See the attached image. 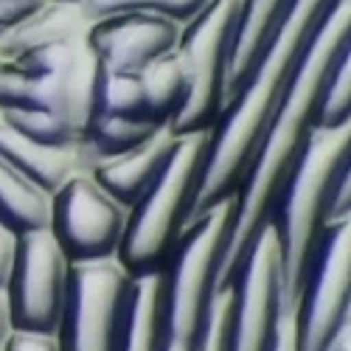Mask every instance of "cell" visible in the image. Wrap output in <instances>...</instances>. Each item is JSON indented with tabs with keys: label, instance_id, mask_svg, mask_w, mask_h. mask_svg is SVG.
I'll return each instance as SVG.
<instances>
[{
	"label": "cell",
	"instance_id": "1",
	"mask_svg": "<svg viewBox=\"0 0 351 351\" xmlns=\"http://www.w3.org/2000/svg\"><path fill=\"white\" fill-rule=\"evenodd\" d=\"M351 37V0H335L312 34L295 76L281 93L270 121L258 138L250 169L242 186L233 194V219L219 261L217 292H225L237 281L253 239L273 217L278 191L295 166L301 146L306 143L312 127L317 124V110L324 101L326 84L335 65Z\"/></svg>",
	"mask_w": 351,
	"mask_h": 351
},
{
	"label": "cell",
	"instance_id": "2",
	"mask_svg": "<svg viewBox=\"0 0 351 351\" xmlns=\"http://www.w3.org/2000/svg\"><path fill=\"white\" fill-rule=\"evenodd\" d=\"M332 3L335 0H292L273 37L258 51L239 90L230 96L217 127L211 130L208 158L199 174L189 222L230 199L242 186L258 138Z\"/></svg>",
	"mask_w": 351,
	"mask_h": 351
},
{
	"label": "cell",
	"instance_id": "3",
	"mask_svg": "<svg viewBox=\"0 0 351 351\" xmlns=\"http://www.w3.org/2000/svg\"><path fill=\"white\" fill-rule=\"evenodd\" d=\"M351 155V121L340 127H312L301 155L284 180L273 225L281 245V273H284V306L289 312L298 295L301 278L317 245L320 230L326 225L329 206L335 197L337 178Z\"/></svg>",
	"mask_w": 351,
	"mask_h": 351
},
{
	"label": "cell",
	"instance_id": "4",
	"mask_svg": "<svg viewBox=\"0 0 351 351\" xmlns=\"http://www.w3.org/2000/svg\"><path fill=\"white\" fill-rule=\"evenodd\" d=\"M233 219V197L191 219L163 273L158 351H202L217 301V276Z\"/></svg>",
	"mask_w": 351,
	"mask_h": 351
},
{
	"label": "cell",
	"instance_id": "5",
	"mask_svg": "<svg viewBox=\"0 0 351 351\" xmlns=\"http://www.w3.org/2000/svg\"><path fill=\"white\" fill-rule=\"evenodd\" d=\"M211 132L178 135L174 149L143 197L127 211L124 237L119 245L121 267L130 278L163 273L174 245L189 225L199 174L208 158Z\"/></svg>",
	"mask_w": 351,
	"mask_h": 351
},
{
	"label": "cell",
	"instance_id": "6",
	"mask_svg": "<svg viewBox=\"0 0 351 351\" xmlns=\"http://www.w3.org/2000/svg\"><path fill=\"white\" fill-rule=\"evenodd\" d=\"M351 312V211L329 219L317 237L292 301V351H329Z\"/></svg>",
	"mask_w": 351,
	"mask_h": 351
},
{
	"label": "cell",
	"instance_id": "7",
	"mask_svg": "<svg viewBox=\"0 0 351 351\" xmlns=\"http://www.w3.org/2000/svg\"><path fill=\"white\" fill-rule=\"evenodd\" d=\"M242 0H211L189 20L178 40V60L186 73V101L171 121L174 135L211 132L225 110V76L237 34Z\"/></svg>",
	"mask_w": 351,
	"mask_h": 351
},
{
	"label": "cell",
	"instance_id": "8",
	"mask_svg": "<svg viewBox=\"0 0 351 351\" xmlns=\"http://www.w3.org/2000/svg\"><path fill=\"white\" fill-rule=\"evenodd\" d=\"M130 273L119 258L71 265L68 295L56 326L60 351H121L130 304Z\"/></svg>",
	"mask_w": 351,
	"mask_h": 351
},
{
	"label": "cell",
	"instance_id": "9",
	"mask_svg": "<svg viewBox=\"0 0 351 351\" xmlns=\"http://www.w3.org/2000/svg\"><path fill=\"white\" fill-rule=\"evenodd\" d=\"M284 317L281 245L270 219L253 239L245 265L230 287L225 351H273Z\"/></svg>",
	"mask_w": 351,
	"mask_h": 351
},
{
	"label": "cell",
	"instance_id": "10",
	"mask_svg": "<svg viewBox=\"0 0 351 351\" xmlns=\"http://www.w3.org/2000/svg\"><path fill=\"white\" fill-rule=\"evenodd\" d=\"M71 261L48 228L14 233V261L6 284L14 332L53 335L68 295Z\"/></svg>",
	"mask_w": 351,
	"mask_h": 351
},
{
	"label": "cell",
	"instance_id": "11",
	"mask_svg": "<svg viewBox=\"0 0 351 351\" xmlns=\"http://www.w3.org/2000/svg\"><path fill=\"white\" fill-rule=\"evenodd\" d=\"M127 208L115 202L90 171H79L51 194L48 230L71 265L119 256Z\"/></svg>",
	"mask_w": 351,
	"mask_h": 351
},
{
	"label": "cell",
	"instance_id": "12",
	"mask_svg": "<svg viewBox=\"0 0 351 351\" xmlns=\"http://www.w3.org/2000/svg\"><path fill=\"white\" fill-rule=\"evenodd\" d=\"M183 25L160 14L119 12L93 17L87 28V45L101 60L107 73L138 76L155 60L178 48Z\"/></svg>",
	"mask_w": 351,
	"mask_h": 351
},
{
	"label": "cell",
	"instance_id": "13",
	"mask_svg": "<svg viewBox=\"0 0 351 351\" xmlns=\"http://www.w3.org/2000/svg\"><path fill=\"white\" fill-rule=\"evenodd\" d=\"M174 141H178V135L171 132V127H160L149 141L135 146L132 152L93 163L87 171H90V178L115 202H121V206L130 211L143 197V191L155 183L158 174L163 171V166L174 149Z\"/></svg>",
	"mask_w": 351,
	"mask_h": 351
},
{
	"label": "cell",
	"instance_id": "14",
	"mask_svg": "<svg viewBox=\"0 0 351 351\" xmlns=\"http://www.w3.org/2000/svg\"><path fill=\"white\" fill-rule=\"evenodd\" d=\"M0 155H3L23 178H28L37 189H43L48 197L65 186L73 174L87 171L82 143L68 146H48L37 143L32 138L20 135L9 124L0 121Z\"/></svg>",
	"mask_w": 351,
	"mask_h": 351
},
{
	"label": "cell",
	"instance_id": "15",
	"mask_svg": "<svg viewBox=\"0 0 351 351\" xmlns=\"http://www.w3.org/2000/svg\"><path fill=\"white\" fill-rule=\"evenodd\" d=\"M93 17L84 12L82 3H65V0H45V3L28 14L12 32L0 34V56H9L25 48L76 43L87 37Z\"/></svg>",
	"mask_w": 351,
	"mask_h": 351
},
{
	"label": "cell",
	"instance_id": "16",
	"mask_svg": "<svg viewBox=\"0 0 351 351\" xmlns=\"http://www.w3.org/2000/svg\"><path fill=\"white\" fill-rule=\"evenodd\" d=\"M292 0H242V12H239L237 34H233L230 60H228V76H225V104L239 90L253 60L273 37V32L278 28Z\"/></svg>",
	"mask_w": 351,
	"mask_h": 351
},
{
	"label": "cell",
	"instance_id": "17",
	"mask_svg": "<svg viewBox=\"0 0 351 351\" xmlns=\"http://www.w3.org/2000/svg\"><path fill=\"white\" fill-rule=\"evenodd\" d=\"M51 197L0 155V228L25 233L48 228Z\"/></svg>",
	"mask_w": 351,
	"mask_h": 351
},
{
	"label": "cell",
	"instance_id": "18",
	"mask_svg": "<svg viewBox=\"0 0 351 351\" xmlns=\"http://www.w3.org/2000/svg\"><path fill=\"white\" fill-rule=\"evenodd\" d=\"M163 273L132 278L130 304H127V329H124L121 351H158L160 348Z\"/></svg>",
	"mask_w": 351,
	"mask_h": 351
},
{
	"label": "cell",
	"instance_id": "19",
	"mask_svg": "<svg viewBox=\"0 0 351 351\" xmlns=\"http://www.w3.org/2000/svg\"><path fill=\"white\" fill-rule=\"evenodd\" d=\"M143 101L149 110V119L160 127H171V121L178 119V112L186 101V73L178 60V53H166L160 60H155L149 68H143L138 73Z\"/></svg>",
	"mask_w": 351,
	"mask_h": 351
},
{
	"label": "cell",
	"instance_id": "20",
	"mask_svg": "<svg viewBox=\"0 0 351 351\" xmlns=\"http://www.w3.org/2000/svg\"><path fill=\"white\" fill-rule=\"evenodd\" d=\"M160 127L158 124H146V121H127V119H112V115H99L93 127L84 132L82 143V155L84 166L90 169L93 163L110 160L132 152L135 146L143 141H149Z\"/></svg>",
	"mask_w": 351,
	"mask_h": 351
},
{
	"label": "cell",
	"instance_id": "21",
	"mask_svg": "<svg viewBox=\"0 0 351 351\" xmlns=\"http://www.w3.org/2000/svg\"><path fill=\"white\" fill-rule=\"evenodd\" d=\"M0 121L17 130L20 135L32 138L37 143L48 146H68L79 143V135L73 124L65 119L62 112H51V110H0Z\"/></svg>",
	"mask_w": 351,
	"mask_h": 351
},
{
	"label": "cell",
	"instance_id": "22",
	"mask_svg": "<svg viewBox=\"0 0 351 351\" xmlns=\"http://www.w3.org/2000/svg\"><path fill=\"white\" fill-rule=\"evenodd\" d=\"M211 0H84L82 6L90 17L119 14V12H146V14H160L186 25Z\"/></svg>",
	"mask_w": 351,
	"mask_h": 351
},
{
	"label": "cell",
	"instance_id": "23",
	"mask_svg": "<svg viewBox=\"0 0 351 351\" xmlns=\"http://www.w3.org/2000/svg\"><path fill=\"white\" fill-rule=\"evenodd\" d=\"M101 115H112V119H127V121H146L155 124L149 119V110L143 101L141 79L127 76V73H107L104 79V93H101ZM160 127V124H158Z\"/></svg>",
	"mask_w": 351,
	"mask_h": 351
},
{
	"label": "cell",
	"instance_id": "24",
	"mask_svg": "<svg viewBox=\"0 0 351 351\" xmlns=\"http://www.w3.org/2000/svg\"><path fill=\"white\" fill-rule=\"evenodd\" d=\"M346 121H351V37L335 65L317 110V127H340Z\"/></svg>",
	"mask_w": 351,
	"mask_h": 351
},
{
	"label": "cell",
	"instance_id": "25",
	"mask_svg": "<svg viewBox=\"0 0 351 351\" xmlns=\"http://www.w3.org/2000/svg\"><path fill=\"white\" fill-rule=\"evenodd\" d=\"M45 0H0V34L12 32L28 14H34Z\"/></svg>",
	"mask_w": 351,
	"mask_h": 351
},
{
	"label": "cell",
	"instance_id": "26",
	"mask_svg": "<svg viewBox=\"0 0 351 351\" xmlns=\"http://www.w3.org/2000/svg\"><path fill=\"white\" fill-rule=\"evenodd\" d=\"M3 348L6 351H60L53 335H32V332H12Z\"/></svg>",
	"mask_w": 351,
	"mask_h": 351
},
{
	"label": "cell",
	"instance_id": "27",
	"mask_svg": "<svg viewBox=\"0 0 351 351\" xmlns=\"http://www.w3.org/2000/svg\"><path fill=\"white\" fill-rule=\"evenodd\" d=\"M346 211H351V155H348V160H346V166H343V171H340V178H337V186H335V197H332L326 222L335 219V217H340V214H346Z\"/></svg>",
	"mask_w": 351,
	"mask_h": 351
},
{
	"label": "cell",
	"instance_id": "28",
	"mask_svg": "<svg viewBox=\"0 0 351 351\" xmlns=\"http://www.w3.org/2000/svg\"><path fill=\"white\" fill-rule=\"evenodd\" d=\"M12 261H14V233L0 228V292H3L9 284Z\"/></svg>",
	"mask_w": 351,
	"mask_h": 351
},
{
	"label": "cell",
	"instance_id": "29",
	"mask_svg": "<svg viewBox=\"0 0 351 351\" xmlns=\"http://www.w3.org/2000/svg\"><path fill=\"white\" fill-rule=\"evenodd\" d=\"M14 324H12V309H9V298H6V289L0 292V346H6V340L12 337Z\"/></svg>",
	"mask_w": 351,
	"mask_h": 351
},
{
	"label": "cell",
	"instance_id": "30",
	"mask_svg": "<svg viewBox=\"0 0 351 351\" xmlns=\"http://www.w3.org/2000/svg\"><path fill=\"white\" fill-rule=\"evenodd\" d=\"M273 351H292V335H289V317H284L281 324V332H278V340H276V348Z\"/></svg>",
	"mask_w": 351,
	"mask_h": 351
},
{
	"label": "cell",
	"instance_id": "31",
	"mask_svg": "<svg viewBox=\"0 0 351 351\" xmlns=\"http://www.w3.org/2000/svg\"><path fill=\"white\" fill-rule=\"evenodd\" d=\"M329 351H351V326H346V329L337 335V340L332 343Z\"/></svg>",
	"mask_w": 351,
	"mask_h": 351
},
{
	"label": "cell",
	"instance_id": "32",
	"mask_svg": "<svg viewBox=\"0 0 351 351\" xmlns=\"http://www.w3.org/2000/svg\"><path fill=\"white\" fill-rule=\"evenodd\" d=\"M65 3H84V0H65Z\"/></svg>",
	"mask_w": 351,
	"mask_h": 351
},
{
	"label": "cell",
	"instance_id": "33",
	"mask_svg": "<svg viewBox=\"0 0 351 351\" xmlns=\"http://www.w3.org/2000/svg\"><path fill=\"white\" fill-rule=\"evenodd\" d=\"M346 326H351V312H348V324H346Z\"/></svg>",
	"mask_w": 351,
	"mask_h": 351
},
{
	"label": "cell",
	"instance_id": "34",
	"mask_svg": "<svg viewBox=\"0 0 351 351\" xmlns=\"http://www.w3.org/2000/svg\"><path fill=\"white\" fill-rule=\"evenodd\" d=\"M0 351H6V348H3V346H0Z\"/></svg>",
	"mask_w": 351,
	"mask_h": 351
}]
</instances>
